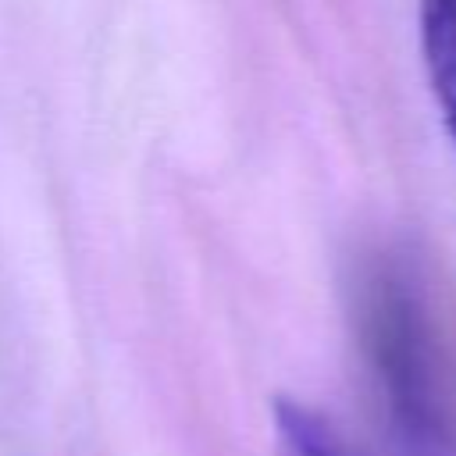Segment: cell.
I'll use <instances>...</instances> for the list:
<instances>
[{
    "mask_svg": "<svg viewBox=\"0 0 456 456\" xmlns=\"http://www.w3.org/2000/svg\"><path fill=\"white\" fill-rule=\"evenodd\" d=\"M360 353L399 456H456V392L406 267L378 260L356 289Z\"/></svg>",
    "mask_w": 456,
    "mask_h": 456,
    "instance_id": "6da1fadb",
    "label": "cell"
},
{
    "mask_svg": "<svg viewBox=\"0 0 456 456\" xmlns=\"http://www.w3.org/2000/svg\"><path fill=\"white\" fill-rule=\"evenodd\" d=\"M420 50L435 103L456 142V0H420Z\"/></svg>",
    "mask_w": 456,
    "mask_h": 456,
    "instance_id": "7a4b0ae2",
    "label": "cell"
},
{
    "mask_svg": "<svg viewBox=\"0 0 456 456\" xmlns=\"http://www.w3.org/2000/svg\"><path fill=\"white\" fill-rule=\"evenodd\" d=\"M274 431L278 456H360L328 417H321L299 399L281 395L274 403Z\"/></svg>",
    "mask_w": 456,
    "mask_h": 456,
    "instance_id": "3957f363",
    "label": "cell"
}]
</instances>
